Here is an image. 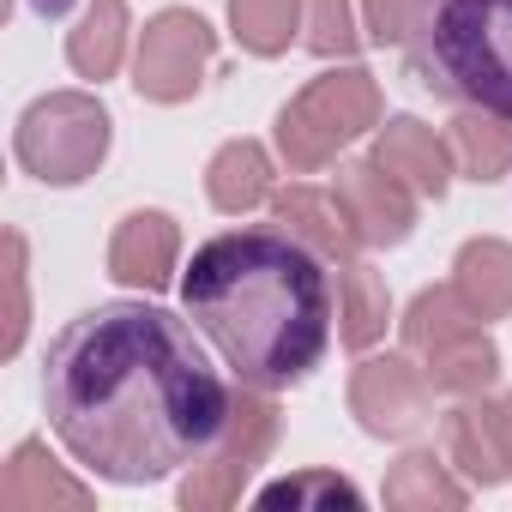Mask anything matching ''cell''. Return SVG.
<instances>
[{
	"label": "cell",
	"mask_w": 512,
	"mask_h": 512,
	"mask_svg": "<svg viewBox=\"0 0 512 512\" xmlns=\"http://www.w3.org/2000/svg\"><path fill=\"white\" fill-rule=\"evenodd\" d=\"M428 404H434V380L416 374L404 356H374L350 380V410L362 416L368 434H410L428 422Z\"/></svg>",
	"instance_id": "9"
},
{
	"label": "cell",
	"mask_w": 512,
	"mask_h": 512,
	"mask_svg": "<svg viewBox=\"0 0 512 512\" xmlns=\"http://www.w3.org/2000/svg\"><path fill=\"white\" fill-rule=\"evenodd\" d=\"M55 458L37 446V440H25L13 458H7V476H0V506L7 512H37V506H85L91 494L79 488V482H67L61 470H49Z\"/></svg>",
	"instance_id": "16"
},
{
	"label": "cell",
	"mask_w": 512,
	"mask_h": 512,
	"mask_svg": "<svg viewBox=\"0 0 512 512\" xmlns=\"http://www.w3.org/2000/svg\"><path fill=\"white\" fill-rule=\"evenodd\" d=\"M386 500H392V506H464V488L440 476V458H434V452H410V458L392 470Z\"/></svg>",
	"instance_id": "23"
},
{
	"label": "cell",
	"mask_w": 512,
	"mask_h": 512,
	"mask_svg": "<svg viewBox=\"0 0 512 512\" xmlns=\"http://www.w3.org/2000/svg\"><path fill=\"white\" fill-rule=\"evenodd\" d=\"M422 13V0H362V19H368V37L386 49V43H404L410 25Z\"/></svg>",
	"instance_id": "25"
},
{
	"label": "cell",
	"mask_w": 512,
	"mask_h": 512,
	"mask_svg": "<svg viewBox=\"0 0 512 512\" xmlns=\"http://www.w3.org/2000/svg\"><path fill=\"white\" fill-rule=\"evenodd\" d=\"M272 440H278V404L260 398V386L235 392V422H229L223 446H217L205 464H193V476L181 482V506H187V512L229 506V500L241 494V482L253 476V464L272 452Z\"/></svg>",
	"instance_id": "7"
},
{
	"label": "cell",
	"mask_w": 512,
	"mask_h": 512,
	"mask_svg": "<svg viewBox=\"0 0 512 512\" xmlns=\"http://www.w3.org/2000/svg\"><path fill=\"white\" fill-rule=\"evenodd\" d=\"M500 452H506V470H512V398L500 404Z\"/></svg>",
	"instance_id": "27"
},
{
	"label": "cell",
	"mask_w": 512,
	"mask_h": 512,
	"mask_svg": "<svg viewBox=\"0 0 512 512\" xmlns=\"http://www.w3.org/2000/svg\"><path fill=\"white\" fill-rule=\"evenodd\" d=\"M338 199H344L350 223L362 229V241H374V247L404 241L410 223H416V193L386 163H344L338 169Z\"/></svg>",
	"instance_id": "10"
},
{
	"label": "cell",
	"mask_w": 512,
	"mask_h": 512,
	"mask_svg": "<svg viewBox=\"0 0 512 512\" xmlns=\"http://www.w3.org/2000/svg\"><path fill=\"white\" fill-rule=\"evenodd\" d=\"M374 163H386V169H392L410 193H422V199H440V193L452 187V145L434 139V127H422V121H410V115L380 133Z\"/></svg>",
	"instance_id": "12"
},
{
	"label": "cell",
	"mask_w": 512,
	"mask_h": 512,
	"mask_svg": "<svg viewBox=\"0 0 512 512\" xmlns=\"http://www.w3.org/2000/svg\"><path fill=\"white\" fill-rule=\"evenodd\" d=\"M404 61L422 91L512 121V0H422Z\"/></svg>",
	"instance_id": "3"
},
{
	"label": "cell",
	"mask_w": 512,
	"mask_h": 512,
	"mask_svg": "<svg viewBox=\"0 0 512 512\" xmlns=\"http://www.w3.org/2000/svg\"><path fill=\"white\" fill-rule=\"evenodd\" d=\"M380 121V85L362 67L326 73L314 79L284 115H278V145L290 169H320L338 145H350L356 133H368Z\"/></svg>",
	"instance_id": "5"
},
{
	"label": "cell",
	"mask_w": 512,
	"mask_h": 512,
	"mask_svg": "<svg viewBox=\"0 0 512 512\" xmlns=\"http://www.w3.org/2000/svg\"><path fill=\"white\" fill-rule=\"evenodd\" d=\"M121 49H127V0H91L79 31L67 37V61L79 79H109L121 67Z\"/></svg>",
	"instance_id": "18"
},
{
	"label": "cell",
	"mask_w": 512,
	"mask_h": 512,
	"mask_svg": "<svg viewBox=\"0 0 512 512\" xmlns=\"http://www.w3.org/2000/svg\"><path fill=\"white\" fill-rule=\"evenodd\" d=\"M338 302H344V344L350 350H368L380 332H386V320H392V296H386V278L374 272V266H362V260H350L344 266V278H338Z\"/></svg>",
	"instance_id": "20"
},
{
	"label": "cell",
	"mask_w": 512,
	"mask_h": 512,
	"mask_svg": "<svg viewBox=\"0 0 512 512\" xmlns=\"http://www.w3.org/2000/svg\"><path fill=\"white\" fill-rule=\"evenodd\" d=\"M452 290L464 296V308L476 320L512 314V247L506 241H470L452 266Z\"/></svg>",
	"instance_id": "15"
},
{
	"label": "cell",
	"mask_w": 512,
	"mask_h": 512,
	"mask_svg": "<svg viewBox=\"0 0 512 512\" xmlns=\"http://www.w3.org/2000/svg\"><path fill=\"white\" fill-rule=\"evenodd\" d=\"M175 253H181V229L163 211H133L115 241H109V278L133 284V290H163L175 272Z\"/></svg>",
	"instance_id": "11"
},
{
	"label": "cell",
	"mask_w": 512,
	"mask_h": 512,
	"mask_svg": "<svg viewBox=\"0 0 512 512\" xmlns=\"http://www.w3.org/2000/svg\"><path fill=\"white\" fill-rule=\"evenodd\" d=\"M229 19L241 49L253 55H284L296 25H302V0H229Z\"/></svg>",
	"instance_id": "21"
},
{
	"label": "cell",
	"mask_w": 512,
	"mask_h": 512,
	"mask_svg": "<svg viewBox=\"0 0 512 512\" xmlns=\"http://www.w3.org/2000/svg\"><path fill=\"white\" fill-rule=\"evenodd\" d=\"M7 272H13V320H7V344H0V356H13L19 338H25V241L7 235Z\"/></svg>",
	"instance_id": "26"
},
{
	"label": "cell",
	"mask_w": 512,
	"mask_h": 512,
	"mask_svg": "<svg viewBox=\"0 0 512 512\" xmlns=\"http://www.w3.org/2000/svg\"><path fill=\"white\" fill-rule=\"evenodd\" d=\"M211 55H217L211 25H205L199 13H187V7H169V13H157V19L145 25V37H139L133 85H139V97H151V103H187V97L199 91Z\"/></svg>",
	"instance_id": "8"
},
{
	"label": "cell",
	"mask_w": 512,
	"mask_h": 512,
	"mask_svg": "<svg viewBox=\"0 0 512 512\" xmlns=\"http://www.w3.org/2000/svg\"><path fill=\"white\" fill-rule=\"evenodd\" d=\"M404 344L428 362L440 392H482L500 374V350L458 290H422L404 314Z\"/></svg>",
	"instance_id": "6"
},
{
	"label": "cell",
	"mask_w": 512,
	"mask_h": 512,
	"mask_svg": "<svg viewBox=\"0 0 512 512\" xmlns=\"http://www.w3.org/2000/svg\"><path fill=\"white\" fill-rule=\"evenodd\" d=\"M13 151L37 181L73 187V181L97 175V163L109 151V109L85 91H55V97L25 109Z\"/></svg>",
	"instance_id": "4"
},
{
	"label": "cell",
	"mask_w": 512,
	"mask_h": 512,
	"mask_svg": "<svg viewBox=\"0 0 512 512\" xmlns=\"http://www.w3.org/2000/svg\"><path fill=\"white\" fill-rule=\"evenodd\" d=\"M446 145H452V163L464 175H476V181H500L512 169V127L500 115H482V109L458 115L452 133H446Z\"/></svg>",
	"instance_id": "19"
},
{
	"label": "cell",
	"mask_w": 512,
	"mask_h": 512,
	"mask_svg": "<svg viewBox=\"0 0 512 512\" xmlns=\"http://www.w3.org/2000/svg\"><path fill=\"white\" fill-rule=\"evenodd\" d=\"M446 458L476 482L494 488L506 476V452H500V404H464L446 416Z\"/></svg>",
	"instance_id": "14"
},
{
	"label": "cell",
	"mask_w": 512,
	"mask_h": 512,
	"mask_svg": "<svg viewBox=\"0 0 512 512\" xmlns=\"http://www.w3.org/2000/svg\"><path fill=\"white\" fill-rule=\"evenodd\" d=\"M193 332L199 326L157 302H97L55 332L43 410L91 476L139 488L193 470L223 446L235 386Z\"/></svg>",
	"instance_id": "1"
},
{
	"label": "cell",
	"mask_w": 512,
	"mask_h": 512,
	"mask_svg": "<svg viewBox=\"0 0 512 512\" xmlns=\"http://www.w3.org/2000/svg\"><path fill=\"white\" fill-rule=\"evenodd\" d=\"M260 506H362L368 494L350 482V476H338V470H302V476H284V482H266L260 494H253Z\"/></svg>",
	"instance_id": "22"
},
{
	"label": "cell",
	"mask_w": 512,
	"mask_h": 512,
	"mask_svg": "<svg viewBox=\"0 0 512 512\" xmlns=\"http://www.w3.org/2000/svg\"><path fill=\"white\" fill-rule=\"evenodd\" d=\"M272 211H278L284 229H296L308 247H320L326 260H344V266L356 260L362 229L350 223V211H344L338 193H320V187H284V193L272 199Z\"/></svg>",
	"instance_id": "13"
},
{
	"label": "cell",
	"mask_w": 512,
	"mask_h": 512,
	"mask_svg": "<svg viewBox=\"0 0 512 512\" xmlns=\"http://www.w3.org/2000/svg\"><path fill=\"white\" fill-rule=\"evenodd\" d=\"M61 7H67V0H37V13H49V19H55Z\"/></svg>",
	"instance_id": "28"
},
{
	"label": "cell",
	"mask_w": 512,
	"mask_h": 512,
	"mask_svg": "<svg viewBox=\"0 0 512 512\" xmlns=\"http://www.w3.org/2000/svg\"><path fill=\"white\" fill-rule=\"evenodd\" d=\"M302 25L314 55H356V25H350V0H302Z\"/></svg>",
	"instance_id": "24"
},
{
	"label": "cell",
	"mask_w": 512,
	"mask_h": 512,
	"mask_svg": "<svg viewBox=\"0 0 512 512\" xmlns=\"http://www.w3.org/2000/svg\"><path fill=\"white\" fill-rule=\"evenodd\" d=\"M205 187H211V205H217V211L241 217V211H253V205L272 193V157L253 145V139H235V145H223V151L211 157Z\"/></svg>",
	"instance_id": "17"
},
{
	"label": "cell",
	"mask_w": 512,
	"mask_h": 512,
	"mask_svg": "<svg viewBox=\"0 0 512 512\" xmlns=\"http://www.w3.org/2000/svg\"><path fill=\"white\" fill-rule=\"evenodd\" d=\"M181 308L235 380L260 392L308 380L332 344V272L320 247L272 223L211 235L181 272Z\"/></svg>",
	"instance_id": "2"
}]
</instances>
